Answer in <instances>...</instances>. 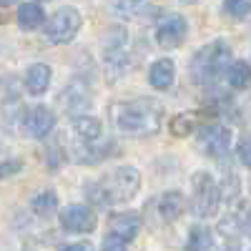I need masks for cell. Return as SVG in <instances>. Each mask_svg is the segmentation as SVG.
<instances>
[{"mask_svg": "<svg viewBox=\"0 0 251 251\" xmlns=\"http://www.w3.org/2000/svg\"><path fill=\"white\" fill-rule=\"evenodd\" d=\"M163 103L156 98H136L113 108V123L126 136H153L163 123Z\"/></svg>", "mask_w": 251, "mask_h": 251, "instance_id": "cell-1", "label": "cell"}, {"mask_svg": "<svg viewBox=\"0 0 251 251\" xmlns=\"http://www.w3.org/2000/svg\"><path fill=\"white\" fill-rule=\"evenodd\" d=\"M224 10L234 20H244L251 15V0H224Z\"/></svg>", "mask_w": 251, "mask_h": 251, "instance_id": "cell-23", "label": "cell"}, {"mask_svg": "<svg viewBox=\"0 0 251 251\" xmlns=\"http://www.w3.org/2000/svg\"><path fill=\"white\" fill-rule=\"evenodd\" d=\"M239 161L246 169H251V136H244L239 141Z\"/></svg>", "mask_w": 251, "mask_h": 251, "instance_id": "cell-24", "label": "cell"}, {"mask_svg": "<svg viewBox=\"0 0 251 251\" xmlns=\"http://www.w3.org/2000/svg\"><path fill=\"white\" fill-rule=\"evenodd\" d=\"M181 3H183V5H191V3H196V0H181Z\"/></svg>", "mask_w": 251, "mask_h": 251, "instance_id": "cell-29", "label": "cell"}, {"mask_svg": "<svg viewBox=\"0 0 251 251\" xmlns=\"http://www.w3.org/2000/svg\"><path fill=\"white\" fill-rule=\"evenodd\" d=\"M46 20V13L38 3H23L18 8V25L23 30H38Z\"/></svg>", "mask_w": 251, "mask_h": 251, "instance_id": "cell-17", "label": "cell"}, {"mask_svg": "<svg viewBox=\"0 0 251 251\" xmlns=\"http://www.w3.org/2000/svg\"><path fill=\"white\" fill-rule=\"evenodd\" d=\"M83 25V18L75 8H60L55 10L48 23H46V38L50 40V43L55 46H63V43H71V40L78 35Z\"/></svg>", "mask_w": 251, "mask_h": 251, "instance_id": "cell-5", "label": "cell"}, {"mask_svg": "<svg viewBox=\"0 0 251 251\" xmlns=\"http://www.w3.org/2000/svg\"><path fill=\"white\" fill-rule=\"evenodd\" d=\"M146 5H149V0H113V10L123 18H138Z\"/></svg>", "mask_w": 251, "mask_h": 251, "instance_id": "cell-22", "label": "cell"}, {"mask_svg": "<svg viewBox=\"0 0 251 251\" xmlns=\"http://www.w3.org/2000/svg\"><path fill=\"white\" fill-rule=\"evenodd\" d=\"M191 211L199 219H208V216H216L219 214V206H221V188L216 186L214 176H208L203 171L194 174L191 178Z\"/></svg>", "mask_w": 251, "mask_h": 251, "instance_id": "cell-4", "label": "cell"}, {"mask_svg": "<svg viewBox=\"0 0 251 251\" xmlns=\"http://www.w3.org/2000/svg\"><path fill=\"white\" fill-rule=\"evenodd\" d=\"M100 251H126V241L108 234V239L103 241V249H100Z\"/></svg>", "mask_w": 251, "mask_h": 251, "instance_id": "cell-25", "label": "cell"}, {"mask_svg": "<svg viewBox=\"0 0 251 251\" xmlns=\"http://www.w3.org/2000/svg\"><path fill=\"white\" fill-rule=\"evenodd\" d=\"M20 161H5V163H0V178H5V176H13L15 171H20Z\"/></svg>", "mask_w": 251, "mask_h": 251, "instance_id": "cell-26", "label": "cell"}, {"mask_svg": "<svg viewBox=\"0 0 251 251\" xmlns=\"http://www.w3.org/2000/svg\"><path fill=\"white\" fill-rule=\"evenodd\" d=\"M199 149L211 158H224L228 149H231V131L219 123L203 126L199 131Z\"/></svg>", "mask_w": 251, "mask_h": 251, "instance_id": "cell-9", "label": "cell"}, {"mask_svg": "<svg viewBox=\"0 0 251 251\" xmlns=\"http://www.w3.org/2000/svg\"><path fill=\"white\" fill-rule=\"evenodd\" d=\"M63 106H66L71 113L75 116H83L88 108H91V93L83 83H71L63 93Z\"/></svg>", "mask_w": 251, "mask_h": 251, "instance_id": "cell-14", "label": "cell"}, {"mask_svg": "<svg viewBox=\"0 0 251 251\" xmlns=\"http://www.w3.org/2000/svg\"><path fill=\"white\" fill-rule=\"evenodd\" d=\"M141 186V174L133 166H118L108 176L88 186V199L98 206H116L131 201Z\"/></svg>", "mask_w": 251, "mask_h": 251, "instance_id": "cell-2", "label": "cell"}, {"mask_svg": "<svg viewBox=\"0 0 251 251\" xmlns=\"http://www.w3.org/2000/svg\"><path fill=\"white\" fill-rule=\"evenodd\" d=\"M181 214H183V196H181L178 191H166V194L158 199V216H161V221L171 224V221H176Z\"/></svg>", "mask_w": 251, "mask_h": 251, "instance_id": "cell-16", "label": "cell"}, {"mask_svg": "<svg viewBox=\"0 0 251 251\" xmlns=\"http://www.w3.org/2000/svg\"><path fill=\"white\" fill-rule=\"evenodd\" d=\"M18 0H0V8H8V5H15Z\"/></svg>", "mask_w": 251, "mask_h": 251, "instance_id": "cell-28", "label": "cell"}, {"mask_svg": "<svg viewBox=\"0 0 251 251\" xmlns=\"http://www.w3.org/2000/svg\"><path fill=\"white\" fill-rule=\"evenodd\" d=\"M174 78H176V66L171 58H158L149 68V83L156 91H169L174 86Z\"/></svg>", "mask_w": 251, "mask_h": 251, "instance_id": "cell-12", "label": "cell"}, {"mask_svg": "<svg viewBox=\"0 0 251 251\" xmlns=\"http://www.w3.org/2000/svg\"><path fill=\"white\" fill-rule=\"evenodd\" d=\"M30 206L38 216H50V214L58 211V196H55V191H43L33 199Z\"/></svg>", "mask_w": 251, "mask_h": 251, "instance_id": "cell-20", "label": "cell"}, {"mask_svg": "<svg viewBox=\"0 0 251 251\" xmlns=\"http://www.w3.org/2000/svg\"><path fill=\"white\" fill-rule=\"evenodd\" d=\"M188 33L186 18L178 13H163L156 23V40L161 48H178Z\"/></svg>", "mask_w": 251, "mask_h": 251, "instance_id": "cell-6", "label": "cell"}, {"mask_svg": "<svg viewBox=\"0 0 251 251\" xmlns=\"http://www.w3.org/2000/svg\"><path fill=\"white\" fill-rule=\"evenodd\" d=\"M108 231L111 236H118L123 241H131L138 236L141 231V216L133 211H123V214H113L108 221Z\"/></svg>", "mask_w": 251, "mask_h": 251, "instance_id": "cell-11", "label": "cell"}, {"mask_svg": "<svg viewBox=\"0 0 251 251\" xmlns=\"http://www.w3.org/2000/svg\"><path fill=\"white\" fill-rule=\"evenodd\" d=\"M73 133L83 141V143H93V141H98L100 136H103V126H100V121L98 118H93V116H75L73 118Z\"/></svg>", "mask_w": 251, "mask_h": 251, "instance_id": "cell-15", "label": "cell"}, {"mask_svg": "<svg viewBox=\"0 0 251 251\" xmlns=\"http://www.w3.org/2000/svg\"><path fill=\"white\" fill-rule=\"evenodd\" d=\"M226 78H228V86L236 88V91H244L251 86V66L246 60H234L231 66L226 68Z\"/></svg>", "mask_w": 251, "mask_h": 251, "instance_id": "cell-18", "label": "cell"}, {"mask_svg": "<svg viewBox=\"0 0 251 251\" xmlns=\"http://www.w3.org/2000/svg\"><path fill=\"white\" fill-rule=\"evenodd\" d=\"M23 123H25L28 136H33V138H46V136L55 128V116H53V111H50L48 106H35V108L28 111V116H25Z\"/></svg>", "mask_w": 251, "mask_h": 251, "instance_id": "cell-10", "label": "cell"}, {"mask_svg": "<svg viewBox=\"0 0 251 251\" xmlns=\"http://www.w3.org/2000/svg\"><path fill=\"white\" fill-rule=\"evenodd\" d=\"M60 251H93V246L88 241H75V244H68V246H63Z\"/></svg>", "mask_w": 251, "mask_h": 251, "instance_id": "cell-27", "label": "cell"}, {"mask_svg": "<svg viewBox=\"0 0 251 251\" xmlns=\"http://www.w3.org/2000/svg\"><path fill=\"white\" fill-rule=\"evenodd\" d=\"M106 68L111 78H121L128 71V53H126V30L113 28L106 35Z\"/></svg>", "mask_w": 251, "mask_h": 251, "instance_id": "cell-8", "label": "cell"}, {"mask_svg": "<svg viewBox=\"0 0 251 251\" xmlns=\"http://www.w3.org/2000/svg\"><path fill=\"white\" fill-rule=\"evenodd\" d=\"M199 126V118L194 113H181V116H174L171 118V133L174 136H188L194 133Z\"/></svg>", "mask_w": 251, "mask_h": 251, "instance_id": "cell-21", "label": "cell"}, {"mask_svg": "<svg viewBox=\"0 0 251 251\" xmlns=\"http://www.w3.org/2000/svg\"><path fill=\"white\" fill-rule=\"evenodd\" d=\"M228 60H231V48L226 40H214L206 48H201L191 60V78L196 86H211L219 80V75L226 71Z\"/></svg>", "mask_w": 251, "mask_h": 251, "instance_id": "cell-3", "label": "cell"}, {"mask_svg": "<svg viewBox=\"0 0 251 251\" xmlns=\"http://www.w3.org/2000/svg\"><path fill=\"white\" fill-rule=\"evenodd\" d=\"M214 249V231L206 226H194L188 231L186 251H211Z\"/></svg>", "mask_w": 251, "mask_h": 251, "instance_id": "cell-19", "label": "cell"}, {"mask_svg": "<svg viewBox=\"0 0 251 251\" xmlns=\"http://www.w3.org/2000/svg\"><path fill=\"white\" fill-rule=\"evenodd\" d=\"M58 219H60V226L66 228V231H71V234H91L96 228V224H98L96 211L91 206H86V203H71V206H66L58 214Z\"/></svg>", "mask_w": 251, "mask_h": 251, "instance_id": "cell-7", "label": "cell"}, {"mask_svg": "<svg viewBox=\"0 0 251 251\" xmlns=\"http://www.w3.org/2000/svg\"><path fill=\"white\" fill-rule=\"evenodd\" d=\"M50 78H53V71L46 63H33V66L25 71V88L30 96H43L50 86Z\"/></svg>", "mask_w": 251, "mask_h": 251, "instance_id": "cell-13", "label": "cell"}]
</instances>
